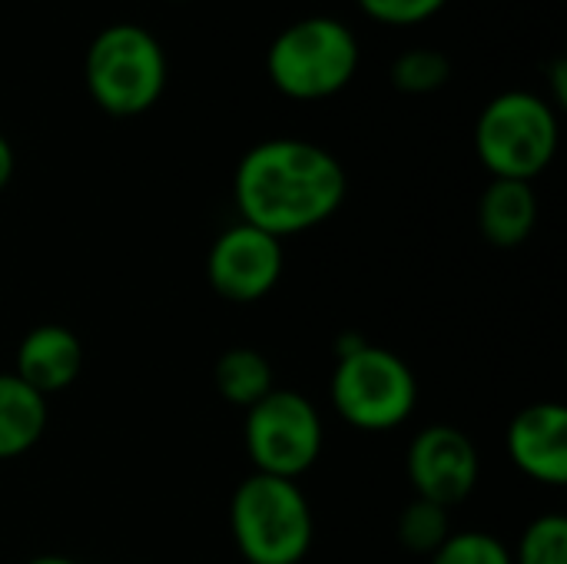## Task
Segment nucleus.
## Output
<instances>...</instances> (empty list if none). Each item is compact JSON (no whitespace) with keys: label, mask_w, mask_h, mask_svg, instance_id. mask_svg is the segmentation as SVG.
<instances>
[{"label":"nucleus","mask_w":567,"mask_h":564,"mask_svg":"<svg viewBox=\"0 0 567 564\" xmlns=\"http://www.w3.org/2000/svg\"><path fill=\"white\" fill-rule=\"evenodd\" d=\"M475 153L495 180L532 183L558 153V116L528 90L498 93L475 123Z\"/></svg>","instance_id":"obj_5"},{"label":"nucleus","mask_w":567,"mask_h":564,"mask_svg":"<svg viewBox=\"0 0 567 564\" xmlns=\"http://www.w3.org/2000/svg\"><path fill=\"white\" fill-rule=\"evenodd\" d=\"M515 564H567L565 515L535 519L518 542V562Z\"/></svg>","instance_id":"obj_17"},{"label":"nucleus","mask_w":567,"mask_h":564,"mask_svg":"<svg viewBox=\"0 0 567 564\" xmlns=\"http://www.w3.org/2000/svg\"><path fill=\"white\" fill-rule=\"evenodd\" d=\"M246 449L256 472L296 482L322 452V419L306 396L272 389L246 409Z\"/></svg>","instance_id":"obj_7"},{"label":"nucleus","mask_w":567,"mask_h":564,"mask_svg":"<svg viewBox=\"0 0 567 564\" xmlns=\"http://www.w3.org/2000/svg\"><path fill=\"white\" fill-rule=\"evenodd\" d=\"M538 223V196L532 183L522 180H492L478 199V229L498 249L522 246Z\"/></svg>","instance_id":"obj_12"},{"label":"nucleus","mask_w":567,"mask_h":564,"mask_svg":"<svg viewBox=\"0 0 567 564\" xmlns=\"http://www.w3.org/2000/svg\"><path fill=\"white\" fill-rule=\"evenodd\" d=\"M359 40L336 17H302L289 23L266 53V73L289 100H329L359 70Z\"/></svg>","instance_id":"obj_2"},{"label":"nucleus","mask_w":567,"mask_h":564,"mask_svg":"<svg viewBox=\"0 0 567 564\" xmlns=\"http://www.w3.org/2000/svg\"><path fill=\"white\" fill-rule=\"evenodd\" d=\"M565 73H567L565 60H555V63H551V83H555V96H558V103H565L567 100Z\"/></svg>","instance_id":"obj_21"},{"label":"nucleus","mask_w":567,"mask_h":564,"mask_svg":"<svg viewBox=\"0 0 567 564\" xmlns=\"http://www.w3.org/2000/svg\"><path fill=\"white\" fill-rule=\"evenodd\" d=\"M83 369V346L66 326H37L17 349V379L43 399L76 382Z\"/></svg>","instance_id":"obj_11"},{"label":"nucleus","mask_w":567,"mask_h":564,"mask_svg":"<svg viewBox=\"0 0 567 564\" xmlns=\"http://www.w3.org/2000/svg\"><path fill=\"white\" fill-rule=\"evenodd\" d=\"M449 0H359L362 13L385 27H419L432 20Z\"/></svg>","instance_id":"obj_19"},{"label":"nucleus","mask_w":567,"mask_h":564,"mask_svg":"<svg viewBox=\"0 0 567 564\" xmlns=\"http://www.w3.org/2000/svg\"><path fill=\"white\" fill-rule=\"evenodd\" d=\"M233 196L243 223L282 239L336 216L346 199V170L319 143L276 136L239 160Z\"/></svg>","instance_id":"obj_1"},{"label":"nucleus","mask_w":567,"mask_h":564,"mask_svg":"<svg viewBox=\"0 0 567 564\" xmlns=\"http://www.w3.org/2000/svg\"><path fill=\"white\" fill-rule=\"evenodd\" d=\"M452 76V63L442 50H405L395 63H392V83L402 93H435L449 83Z\"/></svg>","instance_id":"obj_16"},{"label":"nucleus","mask_w":567,"mask_h":564,"mask_svg":"<svg viewBox=\"0 0 567 564\" xmlns=\"http://www.w3.org/2000/svg\"><path fill=\"white\" fill-rule=\"evenodd\" d=\"M508 455L535 482L567 485V412L558 402H535L508 425Z\"/></svg>","instance_id":"obj_10"},{"label":"nucleus","mask_w":567,"mask_h":564,"mask_svg":"<svg viewBox=\"0 0 567 564\" xmlns=\"http://www.w3.org/2000/svg\"><path fill=\"white\" fill-rule=\"evenodd\" d=\"M13 166H17V160H13V146H10V140L0 133V193L10 186V180H13Z\"/></svg>","instance_id":"obj_20"},{"label":"nucleus","mask_w":567,"mask_h":564,"mask_svg":"<svg viewBox=\"0 0 567 564\" xmlns=\"http://www.w3.org/2000/svg\"><path fill=\"white\" fill-rule=\"evenodd\" d=\"M432 564H515V558L495 535L462 532L445 539V545L432 555Z\"/></svg>","instance_id":"obj_18"},{"label":"nucleus","mask_w":567,"mask_h":564,"mask_svg":"<svg viewBox=\"0 0 567 564\" xmlns=\"http://www.w3.org/2000/svg\"><path fill=\"white\" fill-rule=\"evenodd\" d=\"M409 479L415 485V499L452 509L478 485V452L462 429L429 425L412 439Z\"/></svg>","instance_id":"obj_9"},{"label":"nucleus","mask_w":567,"mask_h":564,"mask_svg":"<svg viewBox=\"0 0 567 564\" xmlns=\"http://www.w3.org/2000/svg\"><path fill=\"white\" fill-rule=\"evenodd\" d=\"M233 539L249 564H299L312 545V509L302 489L276 475H249L229 509Z\"/></svg>","instance_id":"obj_4"},{"label":"nucleus","mask_w":567,"mask_h":564,"mask_svg":"<svg viewBox=\"0 0 567 564\" xmlns=\"http://www.w3.org/2000/svg\"><path fill=\"white\" fill-rule=\"evenodd\" d=\"M449 535H452V529H449V509H442V505H432L425 499H415L399 515V542L409 552L435 555L445 545Z\"/></svg>","instance_id":"obj_15"},{"label":"nucleus","mask_w":567,"mask_h":564,"mask_svg":"<svg viewBox=\"0 0 567 564\" xmlns=\"http://www.w3.org/2000/svg\"><path fill=\"white\" fill-rule=\"evenodd\" d=\"M216 389L226 402L239 406V409H252L259 399H266L276 386H272V366L259 349L239 346L219 356L216 362Z\"/></svg>","instance_id":"obj_14"},{"label":"nucleus","mask_w":567,"mask_h":564,"mask_svg":"<svg viewBox=\"0 0 567 564\" xmlns=\"http://www.w3.org/2000/svg\"><path fill=\"white\" fill-rule=\"evenodd\" d=\"M93 103L110 116H140L166 90L169 63L163 43L140 23H113L100 30L83 63Z\"/></svg>","instance_id":"obj_3"},{"label":"nucleus","mask_w":567,"mask_h":564,"mask_svg":"<svg viewBox=\"0 0 567 564\" xmlns=\"http://www.w3.org/2000/svg\"><path fill=\"white\" fill-rule=\"evenodd\" d=\"M336 412L362 432L399 429L419 402V386L402 356L379 346L355 342L342 349L332 376Z\"/></svg>","instance_id":"obj_6"},{"label":"nucleus","mask_w":567,"mask_h":564,"mask_svg":"<svg viewBox=\"0 0 567 564\" xmlns=\"http://www.w3.org/2000/svg\"><path fill=\"white\" fill-rule=\"evenodd\" d=\"M206 276L223 299L256 302L282 276V243L249 223H236L213 243Z\"/></svg>","instance_id":"obj_8"},{"label":"nucleus","mask_w":567,"mask_h":564,"mask_svg":"<svg viewBox=\"0 0 567 564\" xmlns=\"http://www.w3.org/2000/svg\"><path fill=\"white\" fill-rule=\"evenodd\" d=\"M47 429V399L10 372H0V462L30 452Z\"/></svg>","instance_id":"obj_13"},{"label":"nucleus","mask_w":567,"mask_h":564,"mask_svg":"<svg viewBox=\"0 0 567 564\" xmlns=\"http://www.w3.org/2000/svg\"><path fill=\"white\" fill-rule=\"evenodd\" d=\"M23 564H76L70 562V558H63V555H40V558H30V562Z\"/></svg>","instance_id":"obj_22"}]
</instances>
